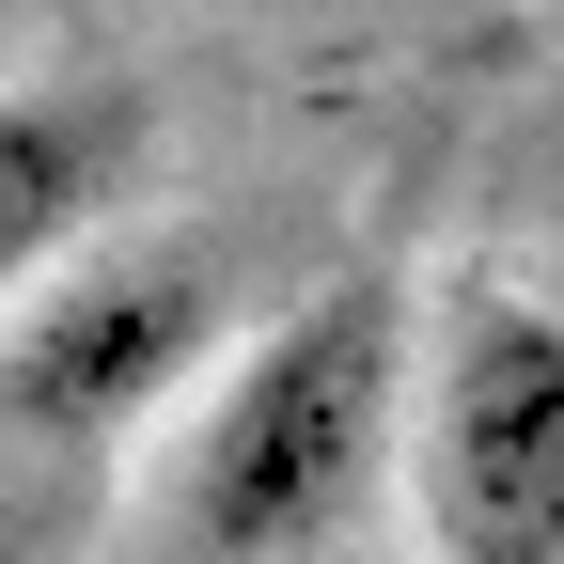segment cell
I'll list each match as a JSON object with an SVG mask.
<instances>
[{
  "mask_svg": "<svg viewBox=\"0 0 564 564\" xmlns=\"http://www.w3.org/2000/svg\"><path fill=\"white\" fill-rule=\"evenodd\" d=\"M392 408H408V314L392 282H329L282 329L236 345V377L188 408V440L158 470V533L173 564H314L392 470Z\"/></svg>",
  "mask_w": 564,
  "mask_h": 564,
  "instance_id": "1",
  "label": "cell"
},
{
  "mask_svg": "<svg viewBox=\"0 0 564 564\" xmlns=\"http://www.w3.org/2000/svg\"><path fill=\"white\" fill-rule=\"evenodd\" d=\"M408 470H423L440 564H564V299L455 282Z\"/></svg>",
  "mask_w": 564,
  "mask_h": 564,
  "instance_id": "2",
  "label": "cell"
},
{
  "mask_svg": "<svg viewBox=\"0 0 564 564\" xmlns=\"http://www.w3.org/2000/svg\"><path fill=\"white\" fill-rule=\"evenodd\" d=\"M126 158H141V110L126 95H79V79L0 95V299L47 282L63 251L95 236V204L126 188Z\"/></svg>",
  "mask_w": 564,
  "mask_h": 564,
  "instance_id": "4",
  "label": "cell"
},
{
  "mask_svg": "<svg viewBox=\"0 0 564 564\" xmlns=\"http://www.w3.org/2000/svg\"><path fill=\"white\" fill-rule=\"evenodd\" d=\"M204 345H220V251H188V236L79 251L0 329V423H32V440H126V423H158L188 392Z\"/></svg>",
  "mask_w": 564,
  "mask_h": 564,
  "instance_id": "3",
  "label": "cell"
}]
</instances>
